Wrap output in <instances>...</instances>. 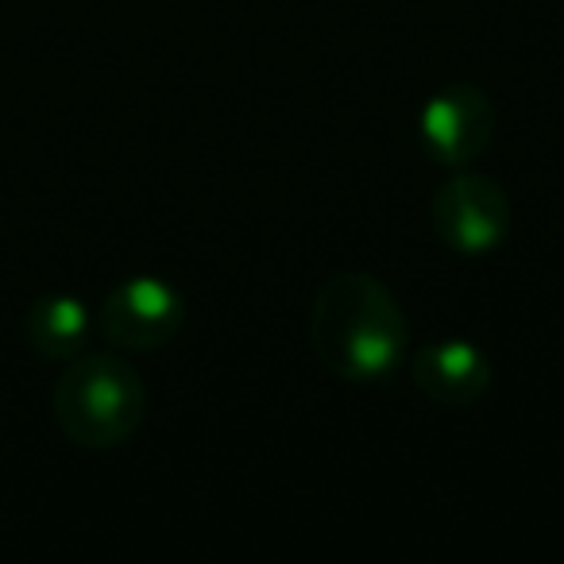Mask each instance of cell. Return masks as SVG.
I'll return each instance as SVG.
<instances>
[{
	"instance_id": "1",
	"label": "cell",
	"mask_w": 564,
	"mask_h": 564,
	"mask_svg": "<svg viewBox=\"0 0 564 564\" xmlns=\"http://www.w3.org/2000/svg\"><path fill=\"white\" fill-rule=\"evenodd\" d=\"M310 348L345 383H379L410 356V322L383 279L340 271L325 279L310 306Z\"/></svg>"
},
{
	"instance_id": "2",
	"label": "cell",
	"mask_w": 564,
	"mask_h": 564,
	"mask_svg": "<svg viewBox=\"0 0 564 564\" xmlns=\"http://www.w3.org/2000/svg\"><path fill=\"white\" fill-rule=\"evenodd\" d=\"M55 422L82 448H117L143 425L148 387L117 352H82L51 394Z\"/></svg>"
},
{
	"instance_id": "3",
	"label": "cell",
	"mask_w": 564,
	"mask_h": 564,
	"mask_svg": "<svg viewBox=\"0 0 564 564\" xmlns=\"http://www.w3.org/2000/svg\"><path fill=\"white\" fill-rule=\"evenodd\" d=\"M433 232L456 256H487L510 232V197L495 178L479 171H456L433 189Z\"/></svg>"
},
{
	"instance_id": "4",
	"label": "cell",
	"mask_w": 564,
	"mask_h": 564,
	"mask_svg": "<svg viewBox=\"0 0 564 564\" xmlns=\"http://www.w3.org/2000/svg\"><path fill=\"white\" fill-rule=\"evenodd\" d=\"M182 325H186V299L155 274L117 282L101 302L105 340L124 352L166 348L182 333Z\"/></svg>"
},
{
	"instance_id": "5",
	"label": "cell",
	"mask_w": 564,
	"mask_h": 564,
	"mask_svg": "<svg viewBox=\"0 0 564 564\" xmlns=\"http://www.w3.org/2000/svg\"><path fill=\"white\" fill-rule=\"evenodd\" d=\"M495 124H499V109L487 97V89L471 86V82H453L422 105L417 140L430 159H437L448 171H460L487 151Z\"/></svg>"
},
{
	"instance_id": "6",
	"label": "cell",
	"mask_w": 564,
	"mask_h": 564,
	"mask_svg": "<svg viewBox=\"0 0 564 564\" xmlns=\"http://www.w3.org/2000/svg\"><path fill=\"white\" fill-rule=\"evenodd\" d=\"M410 376L433 406L464 410L491 391L495 371L479 345L448 337L417 348L414 360H410Z\"/></svg>"
},
{
	"instance_id": "7",
	"label": "cell",
	"mask_w": 564,
	"mask_h": 564,
	"mask_svg": "<svg viewBox=\"0 0 564 564\" xmlns=\"http://www.w3.org/2000/svg\"><path fill=\"white\" fill-rule=\"evenodd\" d=\"M89 333H94L89 310L70 294H43L24 317V337L40 360L70 364L74 356L86 352Z\"/></svg>"
}]
</instances>
